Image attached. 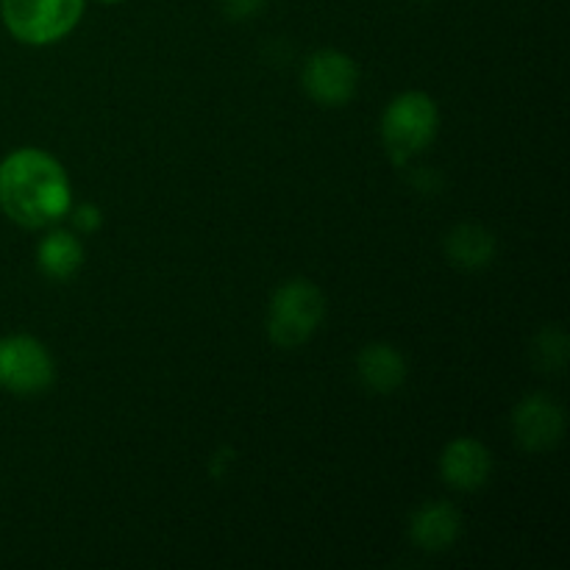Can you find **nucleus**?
Returning <instances> with one entry per match:
<instances>
[{
    "mask_svg": "<svg viewBox=\"0 0 570 570\" xmlns=\"http://www.w3.org/2000/svg\"><path fill=\"white\" fill-rule=\"evenodd\" d=\"M532 362L540 367L543 373H557L566 367L568 362V337L562 328H543V332L534 337L532 343Z\"/></svg>",
    "mask_w": 570,
    "mask_h": 570,
    "instance_id": "13",
    "label": "nucleus"
},
{
    "mask_svg": "<svg viewBox=\"0 0 570 570\" xmlns=\"http://www.w3.org/2000/svg\"><path fill=\"white\" fill-rule=\"evenodd\" d=\"M104 3H120V0H104Z\"/></svg>",
    "mask_w": 570,
    "mask_h": 570,
    "instance_id": "16",
    "label": "nucleus"
},
{
    "mask_svg": "<svg viewBox=\"0 0 570 570\" xmlns=\"http://www.w3.org/2000/svg\"><path fill=\"white\" fill-rule=\"evenodd\" d=\"M493 473V454L484 443L473 438H456L440 454V476L451 490L473 493L490 482Z\"/></svg>",
    "mask_w": 570,
    "mask_h": 570,
    "instance_id": "8",
    "label": "nucleus"
},
{
    "mask_svg": "<svg viewBox=\"0 0 570 570\" xmlns=\"http://www.w3.org/2000/svg\"><path fill=\"white\" fill-rule=\"evenodd\" d=\"M301 83H304V92L315 104L337 109V106H345L356 95L360 67L343 50L321 48L306 59L304 70H301Z\"/></svg>",
    "mask_w": 570,
    "mask_h": 570,
    "instance_id": "6",
    "label": "nucleus"
},
{
    "mask_svg": "<svg viewBox=\"0 0 570 570\" xmlns=\"http://www.w3.org/2000/svg\"><path fill=\"white\" fill-rule=\"evenodd\" d=\"M440 109L432 95L401 92L382 115V142L395 165H406L438 139Z\"/></svg>",
    "mask_w": 570,
    "mask_h": 570,
    "instance_id": "2",
    "label": "nucleus"
},
{
    "mask_svg": "<svg viewBox=\"0 0 570 570\" xmlns=\"http://www.w3.org/2000/svg\"><path fill=\"white\" fill-rule=\"evenodd\" d=\"M445 256L460 271H482L495 256V237L479 223H460L445 237Z\"/></svg>",
    "mask_w": 570,
    "mask_h": 570,
    "instance_id": "11",
    "label": "nucleus"
},
{
    "mask_svg": "<svg viewBox=\"0 0 570 570\" xmlns=\"http://www.w3.org/2000/svg\"><path fill=\"white\" fill-rule=\"evenodd\" d=\"M72 226H76L81 234L98 232V228L104 226V212H100L95 204H81L76 212H72Z\"/></svg>",
    "mask_w": 570,
    "mask_h": 570,
    "instance_id": "14",
    "label": "nucleus"
},
{
    "mask_svg": "<svg viewBox=\"0 0 570 570\" xmlns=\"http://www.w3.org/2000/svg\"><path fill=\"white\" fill-rule=\"evenodd\" d=\"M265 3L267 0H223V11L232 20H250V17H256L265 9Z\"/></svg>",
    "mask_w": 570,
    "mask_h": 570,
    "instance_id": "15",
    "label": "nucleus"
},
{
    "mask_svg": "<svg viewBox=\"0 0 570 570\" xmlns=\"http://www.w3.org/2000/svg\"><path fill=\"white\" fill-rule=\"evenodd\" d=\"M56 382V362L31 334L0 337V387L14 395H39Z\"/></svg>",
    "mask_w": 570,
    "mask_h": 570,
    "instance_id": "5",
    "label": "nucleus"
},
{
    "mask_svg": "<svg viewBox=\"0 0 570 570\" xmlns=\"http://www.w3.org/2000/svg\"><path fill=\"white\" fill-rule=\"evenodd\" d=\"M356 376L371 393L393 395L406 382V360L390 343L365 345L356 356Z\"/></svg>",
    "mask_w": 570,
    "mask_h": 570,
    "instance_id": "10",
    "label": "nucleus"
},
{
    "mask_svg": "<svg viewBox=\"0 0 570 570\" xmlns=\"http://www.w3.org/2000/svg\"><path fill=\"white\" fill-rule=\"evenodd\" d=\"M462 534V515L449 501H429L412 515L410 538L417 549L438 554L449 551Z\"/></svg>",
    "mask_w": 570,
    "mask_h": 570,
    "instance_id": "9",
    "label": "nucleus"
},
{
    "mask_svg": "<svg viewBox=\"0 0 570 570\" xmlns=\"http://www.w3.org/2000/svg\"><path fill=\"white\" fill-rule=\"evenodd\" d=\"M37 265L53 282H67L83 265V245L72 232L56 228L37 245Z\"/></svg>",
    "mask_w": 570,
    "mask_h": 570,
    "instance_id": "12",
    "label": "nucleus"
},
{
    "mask_svg": "<svg viewBox=\"0 0 570 570\" xmlns=\"http://www.w3.org/2000/svg\"><path fill=\"white\" fill-rule=\"evenodd\" d=\"M0 209L22 228H48L70 215L65 165L42 148H17L0 161Z\"/></svg>",
    "mask_w": 570,
    "mask_h": 570,
    "instance_id": "1",
    "label": "nucleus"
},
{
    "mask_svg": "<svg viewBox=\"0 0 570 570\" xmlns=\"http://www.w3.org/2000/svg\"><path fill=\"white\" fill-rule=\"evenodd\" d=\"M512 434L527 451H549L566 434V412L554 399L532 393L512 410Z\"/></svg>",
    "mask_w": 570,
    "mask_h": 570,
    "instance_id": "7",
    "label": "nucleus"
},
{
    "mask_svg": "<svg viewBox=\"0 0 570 570\" xmlns=\"http://www.w3.org/2000/svg\"><path fill=\"white\" fill-rule=\"evenodd\" d=\"M326 317V295L309 278H289L273 293L267 306V337L278 348L309 343Z\"/></svg>",
    "mask_w": 570,
    "mask_h": 570,
    "instance_id": "3",
    "label": "nucleus"
},
{
    "mask_svg": "<svg viewBox=\"0 0 570 570\" xmlns=\"http://www.w3.org/2000/svg\"><path fill=\"white\" fill-rule=\"evenodd\" d=\"M83 6L87 0H0V17L17 42L45 48L76 31Z\"/></svg>",
    "mask_w": 570,
    "mask_h": 570,
    "instance_id": "4",
    "label": "nucleus"
}]
</instances>
